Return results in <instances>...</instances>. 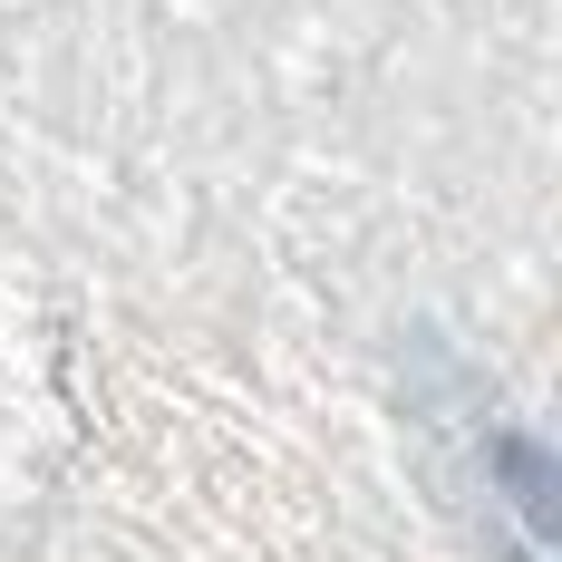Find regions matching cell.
Segmentation results:
<instances>
[{"label":"cell","instance_id":"1","mask_svg":"<svg viewBox=\"0 0 562 562\" xmlns=\"http://www.w3.org/2000/svg\"><path fill=\"white\" fill-rule=\"evenodd\" d=\"M485 475L505 485L514 524H524L533 543H553V533H562V475H553V456H543V437H524V427H485Z\"/></svg>","mask_w":562,"mask_h":562}]
</instances>
